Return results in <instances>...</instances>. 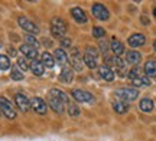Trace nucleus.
Instances as JSON below:
<instances>
[{
    "mask_svg": "<svg viewBox=\"0 0 156 141\" xmlns=\"http://www.w3.org/2000/svg\"><path fill=\"white\" fill-rule=\"evenodd\" d=\"M65 32H67V25H65V22L62 20L61 17H54V19L51 20V33H52V36L62 39Z\"/></svg>",
    "mask_w": 156,
    "mask_h": 141,
    "instance_id": "obj_1",
    "label": "nucleus"
},
{
    "mask_svg": "<svg viewBox=\"0 0 156 141\" xmlns=\"http://www.w3.org/2000/svg\"><path fill=\"white\" fill-rule=\"evenodd\" d=\"M114 95H116V98L124 102H130L134 101L139 96V91L134 89V88H119V89L114 91Z\"/></svg>",
    "mask_w": 156,
    "mask_h": 141,
    "instance_id": "obj_2",
    "label": "nucleus"
},
{
    "mask_svg": "<svg viewBox=\"0 0 156 141\" xmlns=\"http://www.w3.org/2000/svg\"><path fill=\"white\" fill-rule=\"evenodd\" d=\"M97 58H98V51L95 48H93V46H87L85 55H84V63L90 69L97 68Z\"/></svg>",
    "mask_w": 156,
    "mask_h": 141,
    "instance_id": "obj_3",
    "label": "nucleus"
},
{
    "mask_svg": "<svg viewBox=\"0 0 156 141\" xmlns=\"http://www.w3.org/2000/svg\"><path fill=\"white\" fill-rule=\"evenodd\" d=\"M0 111L5 114L9 119L16 118V109L13 107V104L7 98H5V96H0Z\"/></svg>",
    "mask_w": 156,
    "mask_h": 141,
    "instance_id": "obj_4",
    "label": "nucleus"
},
{
    "mask_svg": "<svg viewBox=\"0 0 156 141\" xmlns=\"http://www.w3.org/2000/svg\"><path fill=\"white\" fill-rule=\"evenodd\" d=\"M73 96L75 102H84V104H93L94 102V95L84 89H73Z\"/></svg>",
    "mask_w": 156,
    "mask_h": 141,
    "instance_id": "obj_5",
    "label": "nucleus"
},
{
    "mask_svg": "<svg viewBox=\"0 0 156 141\" xmlns=\"http://www.w3.org/2000/svg\"><path fill=\"white\" fill-rule=\"evenodd\" d=\"M17 22H19V26H20L25 32H28V35L39 33V28L35 25L34 22H32V20H29L28 17H25V16L19 17V19H17Z\"/></svg>",
    "mask_w": 156,
    "mask_h": 141,
    "instance_id": "obj_6",
    "label": "nucleus"
},
{
    "mask_svg": "<svg viewBox=\"0 0 156 141\" xmlns=\"http://www.w3.org/2000/svg\"><path fill=\"white\" fill-rule=\"evenodd\" d=\"M30 107H32V109H34L35 112L41 114V115H45L46 111H48V105H46V102L41 96H34L30 99Z\"/></svg>",
    "mask_w": 156,
    "mask_h": 141,
    "instance_id": "obj_7",
    "label": "nucleus"
},
{
    "mask_svg": "<svg viewBox=\"0 0 156 141\" xmlns=\"http://www.w3.org/2000/svg\"><path fill=\"white\" fill-rule=\"evenodd\" d=\"M91 12H93V15H94L95 19H98V20H107L108 16H110V13H108V10H107V7L104 5H101V3H95V5H93Z\"/></svg>",
    "mask_w": 156,
    "mask_h": 141,
    "instance_id": "obj_8",
    "label": "nucleus"
},
{
    "mask_svg": "<svg viewBox=\"0 0 156 141\" xmlns=\"http://www.w3.org/2000/svg\"><path fill=\"white\" fill-rule=\"evenodd\" d=\"M15 102H16V107L22 112H26V111H29V108H30V99L26 95H23V94H16L15 95Z\"/></svg>",
    "mask_w": 156,
    "mask_h": 141,
    "instance_id": "obj_9",
    "label": "nucleus"
},
{
    "mask_svg": "<svg viewBox=\"0 0 156 141\" xmlns=\"http://www.w3.org/2000/svg\"><path fill=\"white\" fill-rule=\"evenodd\" d=\"M69 62H71V66H73L74 71H77V72L83 71V68H84V59L81 58V53H80L78 51H73L71 58H69Z\"/></svg>",
    "mask_w": 156,
    "mask_h": 141,
    "instance_id": "obj_10",
    "label": "nucleus"
},
{
    "mask_svg": "<svg viewBox=\"0 0 156 141\" xmlns=\"http://www.w3.org/2000/svg\"><path fill=\"white\" fill-rule=\"evenodd\" d=\"M48 104H49V107L52 108L56 114H62L64 109H65V104L52 95H48Z\"/></svg>",
    "mask_w": 156,
    "mask_h": 141,
    "instance_id": "obj_11",
    "label": "nucleus"
},
{
    "mask_svg": "<svg viewBox=\"0 0 156 141\" xmlns=\"http://www.w3.org/2000/svg\"><path fill=\"white\" fill-rule=\"evenodd\" d=\"M54 59H55V63H58L62 68L68 66V55L64 49H56L54 52Z\"/></svg>",
    "mask_w": 156,
    "mask_h": 141,
    "instance_id": "obj_12",
    "label": "nucleus"
},
{
    "mask_svg": "<svg viewBox=\"0 0 156 141\" xmlns=\"http://www.w3.org/2000/svg\"><path fill=\"white\" fill-rule=\"evenodd\" d=\"M140 61H142V55H140V52L134 51V49L126 52V62L127 63L133 65V66H137V65L140 63Z\"/></svg>",
    "mask_w": 156,
    "mask_h": 141,
    "instance_id": "obj_13",
    "label": "nucleus"
},
{
    "mask_svg": "<svg viewBox=\"0 0 156 141\" xmlns=\"http://www.w3.org/2000/svg\"><path fill=\"white\" fill-rule=\"evenodd\" d=\"M20 52L23 53V56L26 58V59L35 61V59L38 58V49H35L34 46H29V45H26V43L20 46Z\"/></svg>",
    "mask_w": 156,
    "mask_h": 141,
    "instance_id": "obj_14",
    "label": "nucleus"
},
{
    "mask_svg": "<svg viewBox=\"0 0 156 141\" xmlns=\"http://www.w3.org/2000/svg\"><path fill=\"white\" fill-rule=\"evenodd\" d=\"M127 42H129V45H130L134 49V48H139V46H143V45H145L146 38L142 33H134V35H132V36L129 38Z\"/></svg>",
    "mask_w": 156,
    "mask_h": 141,
    "instance_id": "obj_15",
    "label": "nucleus"
},
{
    "mask_svg": "<svg viewBox=\"0 0 156 141\" xmlns=\"http://www.w3.org/2000/svg\"><path fill=\"white\" fill-rule=\"evenodd\" d=\"M110 49H112V52H113V55H114V56L120 58L123 53H124V45H123L120 40H117V39L110 40Z\"/></svg>",
    "mask_w": 156,
    "mask_h": 141,
    "instance_id": "obj_16",
    "label": "nucleus"
},
{
    "mask_svg": "<svg viewBox=\"0 0 156 141\" xmlns=\"http://www.w3.org/2000/svg\"><path fill=\"white\" fill-rule=\"evenodd\" d=\"M71 15H73L74 20L77 23H85L87 22V15L81 7H73L71 9Z\"/></svg>",
    "mask_w": 156,
    "mask_h": 141,
    "instance_id": "obj_17",
    "label": "nucleus"
},
{
    "mask_svg": "<svg viewBox=\"0 0 156 141\" xmlns=\"http://www.w3.org/2000/svg\"><path fill=\"white\" fill-rule=\"evenodd\" d=\"M29 69L32 71V73L34 75H36V76H42L45 72V66H44V63L41 62V61H32L30 62V65H29Z\"/></svg>",
    "mask_w": 156,
    "mask_h": 141,
    "instance_id": "obj_18",
    "label": "nucleus"
},
{
    "mask_svg": "<svg viewBox=\"0 0 156 141\" xmlns=\"http://www.w3.org/2000/svg\"><path fill=\"white\" fill-rule=\"evenodd\" d=\"M98 73H100V76L104 81H107V82H113L114 81V71L113 69H110V68H107V66H100V69H98Z\"/></svg>",
    "mask_w": 156,
    "mask_h": 141,
    "instance_id": "obj_19",
    "label": "nucleus"
},
{
    "mask_svg": "<svg viewBox=\"0 0 156 141\" xmlns=\"http://www.w3.org/2000/svg\"><path fill=\"white\" fill-rule=\"evenodd\" d=\"M113 108H114V111L117 114H124V112H127L129 104L122 101V99H119V98H114L113 99Z\"/></svg>",
    "mask_w": 156,
    "mask_h": 141,
    "instance_id": "obj_20",
    "label": "nucleus"
},
{
    "mask_svg": "<svg viewBox=\"0 0 156 141\" xmlns=\"http://www.w3.org/2000/svg\"><path fill=\"white\" fill-rule=\"evenodd\" d=\"M73 79H74V72H73V69H69L68 66L62 68L61 75H59V81H61V82H64V84H69V82H71Z\"/></svg>",
    "mask_w": 156,
    "mask_h": 141,
    "instance_id": "obj_21",
    "label": "nucleus"
},
{
    "mask_svg": "<svg viewBox=\"0 0 156 141\" xmlns=\"http://www.w3.org/2000/svg\"><path fill=\"white\" fill-rule=\"evenodd\" d=\"M41 62L44 63V66H46V68H54L55 59H54V56L51 55L49 52H44V53H42V58H41Z\"/></svg>",
    "mask_w": 156,
    "mask_h": 141,
    "instance_id": "obj_22",
    "label": "nucleus"
},
{
    "mask_svg": "<svg viewBox=\"0 0 156 141\" xmlns=\"http://www.w3.org/2000/svg\"><path fill=\"white\" fill-rule=\"evenodd\" d=\"M49 95L58 98V99H59V101H62L64 104H68V101H69V98H68L67 94H65L64 91H61V89H56V88H54V89L49 91Z\"/></svg>",
    "mask_w": 156,
    "mask_h": 141,
    "instance_id": "obj_23",
    "label": "nucleus"
},
{
    "mask_svg": "<svg viewBox=\"0 0 156 141\" xmlns=\"http://www.w3.org/2000/svg\"><path fill=\"white\" fill-rule=\"evenodd\" d=\"M139 108L143 112H152V109H153V101H152L151 98H143L139 104Z\"/></svg>",
    "mask_w": 156,
    "mask_h": 141,
    "instance_id": "obj_24",
    "label": "nucleus"
},
{
    "mask_svg": "<svg viewBox=\"0 0 156 141\" xmlns=\"http://www.w3.org/2000/svg\"><path fill=\"white\" fill-rule=\"evenodd\" d=\"M145 73L149 76H156V61H147L145 63Z\"/></svg>",
    "mask_w": 156,
    "mask_h": 141,
    "instance_id": "obj_25",
    "label": "nucleus"
},
{
    "mask_svg": "<svg viewBox=\"0 0 156 141\" xmlns=\"http://www.w3.org/2000/svg\"><path fill=\"white\" fill-rule=\"evenodd\" d=\"M132 84L134 86H139V88H143V86H149L151 85V79L147 78V76H139V78H136L132 81Z\"/></svg>",
    "mask_w": 156,
    "mask_h": 141,
    "instance_id": "obj_26",
    "label": "nucleus"
},
{
    "mask_svg": "<svg viewBox=\"0 0 156 141\" xmlns=\"http://www.w3.org/2000/svg\"><path fill=\"white\" fill-rule=\"evenodd\" d=\"M68 114L71 115V117H78L80 115V108H78L77 105V102H74V101H68Z\"/></svg>",
    "mask_w": 156,
    "mask_h": 141,
    "instance_id": "obj_27",
    "label": "nucleus"
},
{
    "mask_svg": "<svg viewBox=\"0 0 156 141\" xmlns=\"http://www.w3.org/2000/svg\"><path fill=\"white\" fill-rule=\"evenodd\" d=\"M10 78L13 79V81H22V79L25 78V75L22 73V71H20V69L17 68V65H16V66H13V68H12Z\"/></svg>",
    "mask_w": 156,
    "mask_h": 141,
    "instance_id": "obj_28",
    "label": "nucleus"
},
{
    "mask_svg": "<svg viewBox=\"0 0 156 141\" xmlns=\"http://www.w3.org/2000/svg\"><path fill=\"white\" fill-rule=\"evenodd\" d=\"M10 69V59L7 55H0V71Z\"/></svg>",
    "mask_w": 156,
    "mask_h": 141,
    "instance_id": "obj_29",
    "label": "nucleus"
},
{
    "mask_svg": "<svg viewBox=\"0 0 156 141\" xmlns=\"http://www.w3.org/2000/svg\"><path fill=\"white\" fill-rule=\"evenodd\" d=\"M17 68L20 71H28L29 69V63H28V59L25 56H20L17 58Z\"/></svg>",
    "mask_w": 156,
    "mask_h": 141,
    "instance_id": "obj_30",
    "label": "nucleus"
},
{
    "mask_svg": "<svg viewBox=\"0 0 156 141\" xmlns=\"http://www.w3.org/2000/svg\"><path fill=\"white\" fill-rule=\"evenodd\" d=\"M93 36L97 38V39H103L106 36V30L101 26H95V28H93Z\"/></svg>",
    "mask_w": 156,
    "mask_h": 141,
    "instance_id": "obj_31",
    "label": "nucleus"
},
{
    "mask_svg": "<svg viewBox=\"0 0 156 141\" xmlns=\"http://www.w3.org/2000/svg\"><path fill=\"white\" fill-rule=\"evenodd\" d=\"M26 45L34 46L35 49H38L41 43H39L38 40H36V38H35L34 35H26Z\"/></svg>",
    "mask_w": 156,
    "mask_h": 141,
    "instance_id": "obj_32",
    "label": "nucleus"
},
{
    "mask_svg": "<svg viewBox=\"0 0 156 141\" xmlns=\"http://www.w3.org/2000/svg\"><path fill=\"white\" fill-rule=\"evenodd\" d=\"M139 76H142V75H140V69L137 68V66H134V68L129 72V78L132 79V81H133V79H136V78H139Z\"/></svg>",
    "mask_w": 156,
    "mask_h": 141,
    "instance_id": "obj_33",
    "label": "nucleus"
},
{
    "mask_svg": "<svg viewBox=\"0 0 156 141\" xmlns=\"http://www.w3.org/2000/svg\"><path fill=\"white\" fill-rule=\"evenodd\" d=\"M61 45L64 46V48L71 46V39H68V38H62V39H61Z\"/></svg>",
    "mask_w": 156,
    "mask_h": 141,
    "instance_id": "obj_34",
    "label": "nucleus"
},
{
    "mask_svg": "<svg viewBox=\"0 0 156 141\" xmlns=\"http://www.w3.org/2000/svg\"><path fill=\"white\" fill-rule=\"evenodd\" d=\"M9 55H10V56H16V55H17L16 49H13V48H9Z\"/></svg>",
    "mask_w": 156,
    "mask_h": 141,
    "instance_id": "obj_35",
    "label": "nucleus"
},
{
    "mask_svg": "<svg viewBox=\"0 0 156 141\" xmlns=\"http://www.w3.org/2000/svg\"><path fill=\"white\" fill-rule=\"evenodd\" d=\"M153 16H155V19H156V7H155V10H153Z\"/></svg>",
    "mask_w": 156,
    "mask_h": 141,
    "instance_id": "obj_36",
    "label": "nucleus"
},
{
    "mask_svg": "<svg viewBox=\"0 0 156 141\" xmlns=\"http://www.w3.org/2000/svg\"><path fill=\"white\" fill-rule=\"evenodd\" d=\"M153 48H155V51H156V40H155V43H153Z\"/></svg>",
    "mask_w": 156,
    "mask_h": 141,
    "instance_id": "obj_37",
    "label": "nucleus"
},
{
    "mask_svg": "<svg viewBox=\"0 0 156 141\" xmlns=\"http://www.w3.org/2000/svg\"><path fill=\"white\" fill-rule=\"evenodd\" d=\"M0 112H2V111H0Z\"/></svg>",
    "mask_w": 156,
    "mask_h": 141,
    "instance_id": "obj_38",
    "label": "nucleus"
}]
</instances>
